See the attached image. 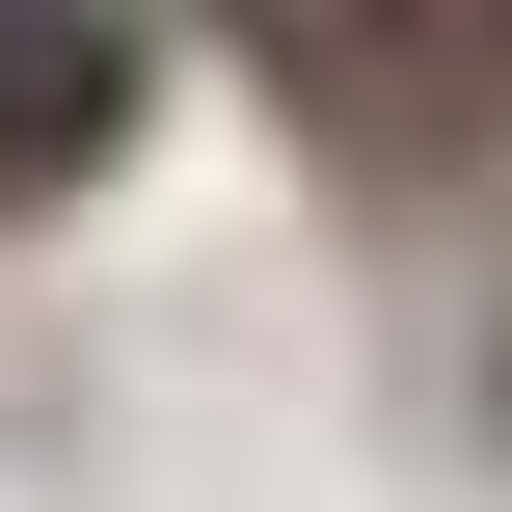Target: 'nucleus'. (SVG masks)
<instances>
[{
    "label": "nucleus",
    "instance_id": "nucleus-2",
    "mask_svg": "<svg viewBox=\"0 0 512 512\" xmlns=\"http://www.w3.org/2000/svg\"><path fill=\"white\" fill-rule=\"evenodd\" d=\"M459 27H486V81H512V0H459Z\"/></svg>",
    "mask_w": 512,
    "mask_h": 512
},
{
    "label": "nucleus",
    "instance_id": "nucleus-1",
    "mask_svg": "<svg viewBox=\"0 0 512 512\" xmlns=\"http://www.w3.org/2000/svg\"><path fill=\"white\" fill-rule=\"evenodd\" d=\"M135 108H162V27H135V0H0V216L108 189Z\"/></svg>",
    "mask_w": 512,
    "mask_h": 512
}]
</instances>
